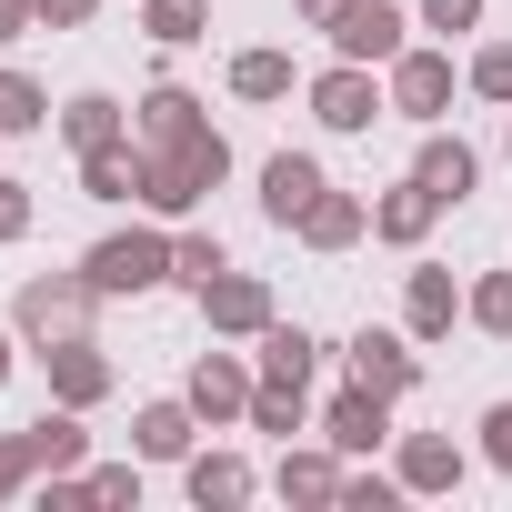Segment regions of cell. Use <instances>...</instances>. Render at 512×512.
I'll use <instances>...</instances> for the list:
<instances>
[{
    "instance_id": "1",
    "label": "cell",
    "mask_w": 512,
    "mask_h": 512,
    "mask_svg": "<svg viewBox=\"0 0 512 512\" xmlns=\"http://www.w3.org/2000/svg\"><path fill=\"white\" fill-rule=\"evenodd\" d=\"M221 181H231V141L211 131V111H201V121H181V131H161V141H141V211L191 221Z\"/></svg>"
},
{
    "instance_id": "2",
    "label": "cell",
    "mask_w": 512,
    "mask_h": 512,
    "mask_svg": "<svg viewBox=\"0 0 512 512\" xmlns=\"http://www.w3.org/2000/svg\"><path fill=\"white\" fill-rule=\"evenodd\" d=\"M81 282H91L101 302L161 292V282H171V231H151V221H131V231H101V241L81 251Z\"/></svg>"
},
{
    "instance_id": "3",
    "label": "cell",
    "mask_w": 512,
    "mask_h": 512,
    "mask_svg": "<svg viewBox=\"0 0 512 512\" xmlns=\"http://www.w3.org/2000/svg\"><path fill=\"white\" fill-rule=\"evenodd\" d=\"M91 312H101V292H91L81 272H31V282L11 292V332H21L31 352H51V342H81V332H91Z\"/></svg>"
},
{
    "instance_id": "4",
    "label": "cell",
    "mask_w": 512,
    "mask_h": 512,
    "mask_svg": "<svg viewBox=\"0 0 512 512\" xmlns=\"http://www.w3.org/2000/svg\"><path fill=\"white\" fill-rule=\"evenodd\" d=\"M382 91H392V111H402V121H422V131H432V121L452 111V51L402 41V51L382 61Z\"/></svg>"
},
{
    "instance_id": "5",
    "label": "cell",
    "mask_w": 512,
    "mask_h": 512,
    "mask_svg": "<svg viewBox=\"0 0 512 512\" xmlns=\"http://www.w3.org/2000/svg\"><path fill=\"white\" fill-rule=\"evenodd\" d=\"M382 111H392V91H382L372 61H332V71L312 81V121H322V131H372Z\"/></svg>"
},
{
    "instance_id": "6",
    "label": "cell",
    "mask_w": 512,
    "mask_h": 512,
    "mask_svg": "<svg viewBox=\"0 0 512 512\" xmlns=\"http://www.w3.org/2000/svg\"><path fill=\"white\" fill-rule=\"evenodd\" d=\"M251 382H262V372H251L241 352H201V362H191V382H181V402L221 432V422H251Z\"/></svg>"
},
{
    "instance_id": "7",
    "label": "cell",
    "mask_w": 512,
    "mask_h": 512,
    "mask_svg": "<svg viewBox=\"0 0 512 512\" xmlns=\"http://www.w3.org/2000/svg\"><path fill=\"white\" fill-rule=\"evenodd\" d=\"M322 191H332V171H322L312 151H272V161H262V221H272V231H302Z\"/></svg>"
},
{
    "instance_id": "8",
    "label": "cell",
    "mask_w": 512,
    "mask_h": 512,
    "mask_svg": "<svg viewBox=\"0 0 512 512\" xmlns=\"http://www.w3.org/2000/svg\"><path fill=\"white\" fill-rule=\"evenodd\" d=\"M342 362H352V382L382 392V402H412V392H422V362H412L402 332H372V322H362V332L342 342Z\"/></svg>"
},
{
    "instance_id": "9",
    "label": "cell",
    "mask_w": 512,
    "mask_h": 512,
    "mask_svg": "<svg viewBox=\"0 0 512 512\" xmlns=\"http://www.w3.org/2000/svg\"><path fill=\"white\" fill-rule=\"evenodd\" d=\"M201 322H211L221 342H262L282 312H272V282H262V272H221V282L201 292Z\"/></svg>"
},
{
    "instance_id": "10",
    "label": "cell",
    "mask_w": 512,
    "mask_h": 512,
    "mask_svg": "<svg viewBox=\"0 0 512 512\" xmlns=\"http://www.w3.org/2000/svg\"><path fill=\"white\" fill-rule=\"evenodd\" d=\"M41 372H51V402H71V412L111 402V382H121V372H111V352H101L91 332H81V342H51V352H41Z\"/></svg>"
},
{
    "instance_id": "11",
    "label": "cell",
    "mask_w": 512,
    "mask_h": 512,
    "mask_svg": "<svg viewBox=\"0 0 512 512\" xmlns=\"http://www.w3.org/2000/svg\"><path fill=\"white\" fill-rule=\"evenodd\" d=\"M402 31H412V21L392 11V0H342V21H332V61H372V71H382V61L402 51Z\"/></svg>"
},
{
    "instance_id": "12",
    "label": "cell",
    "mask_w": 512,
    "mask_h": 512,
    "mask_svg": "<svg viewBox=\"0 0 512 512\" xmlns=\"http://www.w3.org/2000/svg\"><path fill=\"white\" fill-rule=\"evenodd\" d=\"M412 181H422V191H442V211H452V201H472L482 151H472L462 131H442V121H432V131H422V151H412Z\"/></svg>"
},
{
    "instance_id": "13",
    "label": "cell",
    "mask_w": 512,
    "mask_h": 512,
    "mask_svg": "<svg viewBox=\"0 0 512 512\" xmlns=\"http://www.w3.org/2000/svg\"><path fill=\"white\" fill-rule=\"evenodd\" d=\"M452 322H462V282H452L442 262H412V272H402V332H412V342H442Z\"/></svg>"
},
{
    "instance_id": "14",
    "label": "cell",
    "mask_w": 512,
    "mask_h": 512,
    "mask_svg": "<svg viewBox=\"0 0 512 512\" xmlns=\"http://www.w3.org/2000/svg\"><path fill=\"white\" fill-rule=\"evenodd\" d=\"M392 472H402V492H462V472H472V452H462L452 432H402V452H392Z\"/></svg>"
},
{
    "instance_id": "15",
    "label": "cell",
    "mask_w": 512,
    "mask_h": 512,
    "mask_svg": "<svg viewBox=\"0 0 512 512\" xmlns=\"http://www.w3.org/2000/svg\"><path fill=\"white\" fill-rule=\"evenodd\" d=\"M322 442H332V452H382V442H392V402H382V392H362V382H352V392H332Z\"/></svg>"
},
{
    "instance_id": "16",
    "label": "cell",
    "mask_w": 512,
    "mask_h": 512,
    "mask_svg": "<svg viewBox=\"0 0 512 512\" xmlns=\"http://www.w3.org/2000/svg\"><path fill=\"white\" fill-rule=\"evenodd\" d=\"M432 221H442V191H422V181H402V191L372 201V241H392V251H422Z\"/></svg>"
},
{
    "instance_id": "17",
    "label": "cell",
    "mask_w": 512,
    "mask_h": 512,
    "mask_svg": "<svg viewBox=\"0 0 512 512\" xmlns=\"http://www.w3.org/2000/svg\"><path fill=\"white\" fill-rule=\"evenodd\" d=\"M191 432H201L191 402H141V412H131V452H141V462H191Z\"/></svg>"
},
{
    "instance_id": "18",
    "label": "cell",
    "mask_w": 512,
    "mask_h": 512,
    "mask_svg": "<svg viewBox=\"0 0 512 512\" xmlns=\"http://www.w3.org/2000/svg\"><path fill=\"white\" fill-rule=\"evenodd\" d=\"M181 492H191L201 512H241V502H251V462H241V452H191V462H181Z\"/></svg>"
},
{
    "instance_id": "19",
    "label": "cell",
    "mask_w": 512,
    "mask_h": 512,
    "mask_svg": "<svg viewBox=\"0 0 512 512\" xmlns=\"http://www.w3.org/2000/svg\"><path fill=\"white\" fill-rule=\"evenodd\" d=\"M61 141H71V151H101V141H131V111H121L111 91H71V101H61Z\"/></svg>"
},
{
    "instance_id": "20",
    "label": "cell",
    "mask_w": 512,
    "mask_h": 512,
    "mask_svg": "<svg viewBox=\"0 0 512 512\" xmlns=\"http://www.w3.org/2000/svg\"><path fill=\"white\" fill-rule=\"evenodd\" d=\"M272 492H282V502H342V452H332V442H322V452H292V442H282Z\"/></svg>"
},
{
    "instance_id": "21",
    "label": "cell",
    "mask_w": 512,
    "mask_h": 512,
    "mask_svg": "<svg viewBox=\"0 0 512 512\" xmlns=\"http://www.w3.org/2000/svg\"><path fill=\"white\" fill-rule=\"evenodd\" d=\"M81 191H91V201H141V141L81 151Z\"/></svg>"
},
{
    "instance_id": "22",
    "label": "cell",
    "mask_w": 512,
    "mask_h": 512,
    "mask_svg": "<svg viewBox=\"0 0 512 512\" xmlns=\"http://www.w3.org/2000/svg\"><path fill=\"white\" fill-rule=\"evenodd\" d=\"M362 231H372V201H362V191H322V201H312V221H302V241H312V251H352Z\"/></svg>"
},
{
    "instance_id": "23",
    "label": "cell",
    "mask_w": 512,
    "mask_h": 512,
    "mask_svg": "<svg viewBox=\"0 0 512 512\" xmlns=\"http://www.w3.org/2000/svg\"><path fill=\"white\" fill-rule=\"evenodd\" d=\"M31 452H41V472H81V462H91V432H81V412H71V402H51V412L31 422Z\"/></svg>"
},
{
    "instance_id": "24",
    "label": "cell",
    "mask_w": 512,
    "mask_h": 512,
    "mask_svg": "<svg viewBox=\"0 0 512 512\" xmlns=\"http://www.w3.org/2000/svg\"><path fill=\"white\" fill-rule=\"evenodd\" d=\"M221 272H231V251H221V231H171V282H181L191 302H201V292H211Z\"/></svg>"
},
{
    "instance_id": "25",
    "label": "cell",
    "mask_w": 512,
    "mask_h": 512,
    "mask_svg": "<svg viewBox=\"0 0 512 512\" xmlns=\"http://www.w3.org/2000/svg\"><path fill=\"white\" fill-rule=\"evenodd\" d=\"M312 362H322V342H312L302 322H272V332H262V382H302V392H312Z\"/></svg>"
},
{
    "instance_id": "26",
    "label": "cell",
    "mask_w": 512,
    "mask_h": 512,
    "mask_svg": "<svg viewBox=\"0 0 512 512\" xmlns=\"http://www.w3.org/2000/svg\"><path fill=\"white\" fill-rule=\"evenodd\" d=\"M141 31L161 51H191V41H211V0H141Z\"/></svg>"
},
{
    "instance_id": "27",
    "label": "cell",
    "mask_w": 512,
    "mask_h": 512,
    "mask_svg": "<svg viewBox=\"0 0 512 512\" xmlns=\"http://www.w3.org/2000/svg\"><path fill=\"white\" fill-rule=\"evenodd\" d=\"M292 51H231V91L241 101H292Z\"/></svg>"
},
{
    "instance_id": "28",
    "label": "cell",
    "mask_w": 512,
    "mask_h": 512,
    "mask_svg": "<svg viewBox=\"0 0 512 512\" xmlns=\"http://www.w3.org/2000/svg\"><path fill=\"white\" fill-rule=\"evenodd\" d=\"M51 121V91L31 81V71H0V141H21V131H41Z\"/></svg>"
},
{
    "instance_id": "29",
    "label": "cell",
    "mask_w": 512,
    "mask_h": 512,
    "mask_svg": "<svg viewBox=\"0 0 512 512\" xmlns=\"http://www.w3.org/2000/svg\"><path fill=\"white\" fill-rule=\"evenodd\" d=\"M462 322L492 332V342H512V272H482V282L462 292Z\"/></svg>"
},
{
    "instance_id": "30",
    "label": "cell",
    "mask_w": 512,
    "mask_h": 512,
    "mask_svg": "<svg viewBox=\"0 0 512 512\" xmlns=\"http://www.w3.org/2000/svg\"><path fill=\"white\" fill-rule=\"evenodd\" d=\"M251 432H302V382H251Z\"/></svg>"
},
{
    "instance_id": "31",
    "label": "cell",
    "mask_w": 512,
    "mask_h": 512,
    "mask_svg": "<svg viewBox=\"0 0 512 512\" xmlns=\"http://www.w3.org/2000/svg\"><path fill=\"white\" fill-rule=\"evenodd\" d=\"M81 482H91V502H111V512H141V462H81Z\"/></svg>"
},
{
    "instance_id": "32",
    "label": "cell",
    "mask_w": 512,
    "mask_h": 512,
    "mask_svg": "<svg viewBox=\"0 0 512 512\" xmlns=\"http://www.w3.org/2000/svg\"><path fill=\"white\" fill-rule=\"evenodd\" d=\"M462 81H472V91H482V101H502V111H512V41H482V51H472V71H462Z\"/></svg>"
},
{
    "instance_id": "33",
    "label": "cell",
    "mask_w": 512,
    "mask_h": 512,
    "mask_svg": "<svg viewBox=\"0 0 512 512\" xmlns=\"http://www.w3.org/2000/svg\"><path fill=\"white\" fill-rule=\"evenodd\" d=\"M402 502V472H342V512H392Z\"/></svg>"
},
{
    "instance_id": "34",
    "label": "cell",
    "mask_w": 512,
    "mask_h": 512,
    "mask_svg": "<svg viewBox=\"0 0 512 512\" xmlns=\"http://www.w3.org/2000/svg\"><path fill=\"white\" fill-rule=\"evenodd\" d=\"M41 482V452H31V432H0V502L11 492H31Z\"/></svg>"
},
{
    "instance_id": "35",
    "label": "cell",
    "mask_w": 512,
    "mask_h": 512,
    "mask_svg": "<svg viewBox=\"0 0 512 512\" xmlns=\"http://www.w3.org/2000/svg\"><path fill=\"white\" fill-rule=\"evenodd\" d=\"M422 31H442V41L482 31V0H422Z\"/></svg>"
},
{
    "instance_id": "36",
    "label": "cell",
    "mask_w": 512,
    "mask_h": 512,
    "mask_svg": "<svg viewBox=\"0 0 512 512\" xmlns=\"http://www.w3.org/2000/svg\"><path fill=\"white\" fill-rule=\"evenodd\" d=\"M482 462L512 482V402H492V412H482Z\"/></svg>"
},
{
    "instance_id": "37",
    "label": "cell",
    "mask_w": 512,
    "mask_h": 512,
    "mask_svg": "<svg viewBox=\"0 0 512 512\" xmlns=\"http://www.w3.org/2000/svg\"><path fill=\"white\" fill-rule=\"evenodd\" d=\"M31 231V181H0V241Z\"/></svg>"
},
{
    "instance_id": "38",
    "label": "cell",
    "mask_w": 512,
    "mask_h": 512,
    "mask_svg": "<svg viewBox=\"0 0 512 512\" xmlns=\"http://www.w3.org/2000/svg\"><path fill=\"white\" fill-rule=\"evenodd\" d=\"M91 11H101V0H41V21H51V31H91Z\"/></svg>"
},
{
    "instance_id": "39",
    "label": "cell",
    "mask_w": 512,
    "mask_h": 512,
    "mask_svg": "<svg viewBox=\"0 0 512 512\" xmlns=\"http://www.w3.org/2000/svg\"><path fill=\"white\" fill-rule=\"evenodd\" d=\"M31 21H41V0H0V41H21Z\"/></svg>"
},
{
    "instance_id": "40",
    "label": "cell",
    "mask_w": 512,
    "mask_h": 512,
    "mask_svg": "<svg viewBox=\"0 0 512 512\" xmlns=\"http://www.w3.org/2000/svg\"><path fill=\"white\" fill-rule=\"evenodd\" d=\"M292 21H312V31H332V21H342V0H292Z\"/></svg>"
},
{
    "instance_id": "41",
    "label": "cell",
    "mask_w": 512,
    "mask_h": 512,
    "mask_svg": "<svg viewBox=\"0 0 512 512\" xmlns=\"http://www.w3.org/2000/svg\"><path fill=\"white\" fill-rule=\"evenodd\" d=\"M11 362H21V332H0V382H11Z\"/></svg>"
},
{
    "instance_id": "42",
    "label": "cell",
    "mask_w": 512,
    "mask_h": 512,
    "mask_svg": "<svg viewBox=\"0 0 512 512\" xmlns=\"http://www.w3.org/2000/svg\"><path fill=\"white\" fill-rule=\"evenodd\" d=\"M502 151H512V111H502Z\"/></svg>"
}]
</instances>
